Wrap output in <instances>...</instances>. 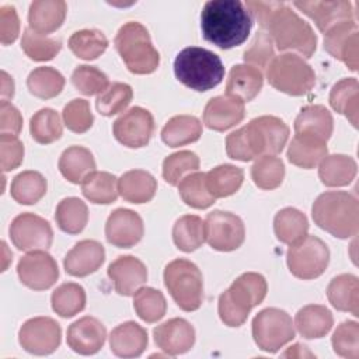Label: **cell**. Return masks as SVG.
<instances>
[{"label":"cell","mask_w":359,"mask_h":359,"mask_svg":"<svg viewBox=\"0 0 359 359\" xmlns=\"http://www.w3.org/2000/svg\"><path fill=\"white\" fill-rule=\"evenodd\" d=\"M72 83L84 95H100L109 86L108 77L104 72L87 65H81L74 69Z\"/></svg>","instance_id":"11a10c76"},{"label":"cell","mask_w":359,"mask_h":359,"mask_svg":"<svg viewBox=\"0 0 359 359\" xmlns=\"http://www.w3.org/2000/svg\"><path fill=\"white\" fill-rule=\"evenodd\" d=\"M252 337L259 349L273 353L294 338L292 317L276 307L264 309L252 320Z\"/></svg>","instance_id":"30bf717a"},{"label":"cell","mask_w":359,"mask_h":359,"mask_svg":"<svg viewBox=\"0 0 359 359\" xmlns=\"http://www.w3.org/2000/svg\"><path fill=\"white\" fill-rule=\"evenodd\" d=\"M50 303L60 317H73L86 307V292L79 283H62L53 290Z\"/></svg>","instance_id":"ee69618b"},{"label":"cell","mask_w":359,"mask_h":359,"mask_svg":"<svg viewBox=\"0 0 359 359\" xmlns=\"http://www.w3.org/2000/svg\"><path fill=\"white\" fill-rule=\"evenodd\" d=\"M114 136L126 147H143L154 132V119L150 111L142 107H132L123 112L112 126Z\"/></svg>","instance_id":"2e32d148"},{"label":"cell","mask_w":359,"mask_h":359,"mask_svg":"<svg viewBox=\"0 0 359 359\" xmlns=\"http://www.w3.org/2000/svg\"><path fill=\"white\" fill-rule=\"evenodd\" d=\"M356 161L345 154L325 156L320 161L318 177L327 187H344L356 177Z\"/></svg>","instance_id":"e575fe53"},{"label":"cell","mask_w":359,"mask_h":359,"mask_svg":"<svg viewBox=\"0 0 359 359\" xmlns=\"http://www.w3.org/2000/svg\"><path fill=\"white\" fill-rule=\"evenodd\" d=\"M334 318L331 311L321 304H307L294 317V325L303 338H321L332 328Z\"/></svg>","instance_id":"f546056e"},{"label":"cell","mask_w":359,"mask_h":359,"mask_svg":"<svg viewBox=\"0 0 359 359\" xmlns=\"http://www.w3.org/2000/svg\"><path fill=\"white\" fill-rule=\"evenodd\" d=\"M147 331L135 321L115 327L109 335L111 351L121 358L140 356L147 346Z\"/></svg>","instance_id":"d4e9b609"},{"label":"cell","mask_w":359,"mask_h":359,"mask_svg":"<svg viewBox=\"0 0 359 359\" xmlns=\"http://www.w3.org/2000/svg\"><path fill=\"white\" fill-rule=\"evenodd\" d=\"M115 48L128 70L135 74H149L158 67L160 55L151 43L149 31L137 21H129L119 28Z\"/></svg>","instance_id":"52a82bcc"},{"label":"cell","mask_w":359,"mask_h":359,"mask_svg":"<svg viewBox=\"0 0 359 359\" xmlns=\"http://www.w3.org/2000/svg\"><path fill=\"white\" fill-rule=\"evenodd\" d=\"M10 238L21 251L48 250L52 245L53 230L48 220L34 213H21L10 224Z\"/></svg>","instance_id":"4fadbf2b"},{"label":"cell","mask_w":359,"mask_h":359,"mask_svg":"<svg viewBox=\"0 0 359 359\" xmlns=\"http://www.w3.org/2000/svg\"><path fill=\"white\" fill-rule=\"evenodd\" d=\"M48 182L38 171H22L13 178L10 194L21 205H34L46 194Z\"/></svg>","instance_id":"f35d334b"},{"label":"cell","mask_w":359,"mask_h":359,"mask_svg":"<svg viewBox=\"0 0 359 359\" xmlns=\"http://www.w3.org/2000/svg\"><path fill=\"white\" fill-rule=\"evenodd\" d=\"M21 48L29 59L45 62L52 60L60 52L62 43L57 39L48 38L46 35H41L31 28H25L22 32Z\"/></svg>","instance_id":"f907efd6"},{"label":"cell","mask_w":359,"mask_h":359,"mask_svg":"<svg viewBox=\"0 0 359 359\" xmlns=\"http://www.w3.org/2000/svg\"><path fill=\"white\" fill-rule=\"evenodd\" d=\"M157 191L156 178L144 170L126 171L118 180L119 195L130 203H146Z\"/></svg>","instance_id":"f1b7e54d"},{"label":"cell","mask_w":359,"mask_h":359,"mask_svg":"<svg viewBox=\"0 0 359 359\" xmlns=\"http://www.w3.org/2000/svg\"><path fill=\"white\" fill-rule=\"evenodd\" d=\"M261 28L271 36L279 50H294L304 57H310L317 48V36L311 25L285 3H276Z\"/></svg>","instance_id":"3957f363"},{"label":"cell","mask_w":359,"mask_h":359,"mask_svg":"<svg viewBox=\"0 0 359 359\" xmlns=\"http://www.w3.org/2000/svg\"><path fill=\"white\" fill-rule=\"evenodd\" d=\"M133 307L143 321L156 323L164 317L167 311V302L160 290L153 287H140L133 294Z\"/></svg>","instance_id":"7dc6e473"},{"label":"cell","mask_w":359,"mask_h":359,"mask_svg":"<svg viewBox=\"0 0 359 359\" xmlns=\"http://www.w3.org/2000/svg\"><path fill=\"white\" fill-rule=\"evenodd\" d=\"M133 97L132 87L125 83H112L102 91L97 100V111L104 116H112L119 112H123L130 104Z\"/></svg>","instance_id":"816d5d0a"},{"label":"cell","mask_w":359,"mask_h":359,"mask_svg":"<svg viewBox=\"0 0 359 359\" xmlns=\"http://www.w3.org/2000/svg\"><path fill=\"white\" fill-rule=\"evenodd\" d=\"M178 192L182 201L195 209H206L215 203V198L206 188L203 172H191L178 184Z\"/></svg>","instance_id":"681fc988"},{"label":"cell","mask_w":359,"mask_h":359,"mask_svg":"<svg viewBox=\"0 0 359 359\" xmlns=\"http://www.w3.org/2000/svg\"><path fill=\"white\" fill-rule=\"evenodd\" d=\"M327 297L337 310L349 311L355 317L359 316V280L355 275L335 276L327 287Z\"/></svg>","instance_id":"4dcf8cb0"},{"label":"cell","mask_w":359,"mask_h":359,"mask_svg":"<svg viewBox=\"0 0 359 359\" xmlns=\"http://www.w3.org/2000/svg\"><path fill=\"white\" fill-rule=\"evenodd\" d=\"M327 153V142L306 135H294L287 147L289 161L304 170L314 168Z\"/></svg>","instance_id":"1f68e13d"},{"label":"cell","mask_w":359,"mask_h":359,"mask_svg":"<svg viewBox=\"0 0 359 359\" xmlns=\"http://www.w3.org/2000/svg\"><path fill=\"white\" fill-rule=\"evenodd\" d=\"M55 219L62 231L69 234H79L83 231L88 222L87 205L76 196L65 198L56 208Z\"/></svg>","instance_id":"60d3db41"},{"label":"cell","mask_w":359,"mask_h":359,"mask_svg":"<svg viewBox=\"0 0 359 359\" xmlns=\"http://www.w3.org/2000/svg\"><path fill=\"white\" fill-rule=\"evenodd\" d=\"M244 118V101L233 95H217L208 101L203 109V123L223 132L240 123Z\"/></svg>","instance_id":"603a6c76"},{"label":"cell","mask_w":359,"mask_h":359,"mask_svg":"<svg viewBox=\"0 0 359 359\" xmlns=\"http://www.w3.org/2000/svg\"><path fill=\"white\" fill-rule=\"evenodd\" d=\"M285 177V165L279 157L261 156L251 167V178L261 189L278 188Z\"/></svg>","instance_id":"c3c4849f"},{"label":"cell","mask_w":359,"mask_h":359,"mask_svg":"<svg viewBox=\"0 0 359 359\" xmlns=\"http://www.w3.org/2000/svg\"><path fill=\"white\" fill-rule=\"evenodd\" d=\"M243 180V170L231 164L217 165L205 174L206 188L215 199L236 194L240 189Z\"/></svg>","instance_id":"74e56055"},{"label":"cell","mask_w":359,"mask_h":359,"mask_svg":"<svg viewBox=\"0 0 359 359\" xmlns=\"http://www.w3.org/2000/svg\"><path fill=\"white\" fill-rule=\"evenodd\" d=\"M205 223V241L217 251L237 250L245 238V229L243 220L230 212L213 210Z\"/></svg>","instance_id":"7c38bea8"},{"label":"cell","mask_w":359,"mask_h":359,"mask_svg":"<svg viewBox=\"0 0 359 359\" xmlns=\"http://www.w3.org/2000/svg\"><path fill=\"white\" fill-rule=\"evenodd\" d=\"M262 72L250 65H236L229 73L226 83L227 95L240 98L241 101L254 100L262 88Z\"/></svg>","instance_id":"4316f807"},{"label":"cell","mask_w":359,"mask_h":359,"mask_svg":"<svg viewBox=\"0 0 359 359\" xmlns=\"http://www.w3.org/2000/svg\"><path fill=\"white\" fill-rule=\"evenodd\" d=\"M293 4L300 11H303L307 17H310L316 22L317 28L324 34L338 24L346 22V21H355L352 3L346 0L294 1Z\"/></svg>","instance_id":"d6986e66"},{"label":"cell","mask_w":359,"mask_h":359,"mask_svg":"<svg viewBox=\"0 0 359 359\" xmlns=\"http://www.w3.org/2000/svg\"><path fill=\"white\" fill-rule=\"evenodd\" d=\"M164 285L171 297L184 311H195L203 302V279L199 268L184 258L167 264Z\"/></svg>","instance_id":"ba28073f"},{"label":"cell","mask_w":359,"mask_h":359,"mask_svg":"<svg viewBox=\"0 0 359 359\" xmlns=\"http://www.w3.org/2000/svg\"><path fill=\"white\" fill-rule=\"evenodd\" d=\"M108 276L115 290L122 296H132L147 280L146 265L133 255L118 257L108 266Z\"/></svg>","instance_id":"7402d4cb"},{"label":"cell","mask_w":359,"mask_h":359,"mask_svg":"<svg viewBox=\"0 0 359 359\" xmlns=\"http://www.w3.org/2000/svg\"><path fill=\"white\" fill-rule=\"evenodd\" d=\"M330 105L334 111L348 118L358 128L359 115V83L355 77L342 79L335 83L330 93Z\"/></svg>","instance_id":"d6a6232c"},{"label":"cell","mask_w":359,"mask_h":359,"mask_svg":"<svg viewBox=\"0 0 359 359\" xmlns=\"http://www.w3.org/2000/svg\"><path fill=\"white\" fill-rule=\"evenodd\" d=\"M330 261V250L327 244L316 237L306 236L294 244H290L286 262L292 275L299 279H316L324 273Z\"/></svg>","instance_id":"8fae6325"},{"label":"cell","mask_w":359,"mask_h":359,"mask_svg":"<svg viewBox=\"0 0 359 359\" xmlns=\"http://www.w3.org/2000/svg\"><path fill=\"white\" fill-rule=\"evenodd\" d=\"M105 338L104 324L91 316L76 320L67 328V345L80 355L97 353L104 346Z\"/></svg>","instance_id":"44dd1931"},{"label":"cell","mask_w":359,"mask_h":359,"mask_svg":"<svg viewBox=\"0 0 359 359\" xmlns=\"http://www.w3.org/2000/svg\"><path fill=\"white\" fill-rule=\"evenodd\" d=\"M172 240L184 252L195 251L205 241V223L199 216H181L172 227Z\"/></svg>","instance_id":"b9f144b4"},{"label":"cell","mask_w":359,"mask_h":359,"mask_svg":"<svg viewBox=\"0 0 359 359\" xmlns=\"http://www.w3.org/2000/svg\"><path fill=\"white\" fill-rule=\"evenodd\" d=\"M273 42L265 31L255 34L250 48L244 52V62L250 66L265 69L273 59Z\"/></svg>","instance_id":"6f0895ef"},{"label":"cell","mask_w":359,"mask_h":359,"mask_svg":"<svg viewBox=\"0 0 359 359\" xmlns=\"http://www.w3.org/2000/svg\"><path fill=\"white\" fill-rule=\"evenodd\" d=\"M199 168V157L189 150L170 154L163 161V178L170 185H178L184 177Z\"/></svg>","instance_id":"f5cc1de1"},{"label":"cell","mask_w":359,"mask_h":359,"mask_svg":"<svg viewBox=\"0 0 359 359\" xmlns=\"http://www.w3.org/2000/svg\"><path fill=\"white\" fill-rule=\"evenodd\" d=\"M60 325L50 317L27 320L18 331L20 345L34 355H49L60 345Z\"/></svg>","instance_id":"5bb4252c"},{"label":"cell","mask_w":359,"mask_h":359,"mask_svg":"<svg viewBox=\"0 0 359 359\" xmlns=\"http://www.w3.org/2000/svg\"><path fill=\"white\" fill-rule=\"evenodd\" d=\"M65 86V77L62 73L49 66H39L34 69L27 79V87L29 93L38 98L49 100L60 94Z\"/></svg>","instance_id":"7bdbcfd3"},{"label":"cell","mask_w":359,"mask_h":359,"mask_svg":"<svg viewBox=\"0 0 359 359\" xmlns=\"http://www.w3.org/2000/svg\"><path fill=\"white\" fill-rule=\"evenodd\" d=\"M174 73L191 90L208 91L222 83L224 66L215 52L201 46H188L175 56Z\"/></svg>","instance_id":"8992f818"},{"label":"cell","mask_w":359,"mask_h":359,"mask_svg":"<svg viewBox=\"0 0 359 359\" xmlns=\"http://www.w3.org/2000/svg\"><path fill=\"white\" fill-rule=\"evenodd\" d=\"M1 98L3 100H8V98H13V95H14V81H13V77L7 73V72H4V70H1Z\"/></svg>","instance_id":"6125c7cd"},{"label":"cell","mask_w":359,"mask_h":359,"mask_svg":"<svg viewBox=\"0 0 359 359\" xmlns=\"http://www.w3.org/2000/svg\"><path fill=\"white\" fill-rule=\"evenodd\" d=\"M105 259V250L95 240L79 241L65 257V271L76 278L87 276L95 272Z\"/></svg>","instance_id":"cb8c5ba5"},{"label":"cell","mask_w":359,"mask_h":359,"mask_svg":"<svg viewBox=\"0 0 359 359\" xmlns=\"http://www.w3.org/2000/svg\"><path fill=\"white\" fill-rule=\"evenodd\" d=\"M17 273L20 280L34 290L49 289L59 278L57 264L46 250L28 251L18 261Z\"/></svg>","instance_id":"9a60e30c"},{"label":"cell","mask_w":359,"mask_h":359,"mask_svg":"<svg viewBox=\"0 0 359 359\" xmlns=\"http://www.w3.org/2000/svg\"><path fill=\"white\" fill-rule=\"evenodd\" d=\"M62 116L66 128L74 133L87 132L94 122L90 104L83 98H74L67 102L63 108Z\"/></svg>","instance_id":"9f6ffc18"},{"label":"cell","mask_w":359,"mask_h":359,"mask_svg":"<svg viewBox=\"0 0 359 359\" xmlns=\"http://www.w3.org/2000/svg\"><path fill=\"white\" fill-rule=\"evenodd\" d=\"M266 280L257 272L240 275L231 286L219 296V317L229 327H240L252 307L262 303L266 296Z\"/></svg>","instance_id":"5b68a950"},{"label":"cell","mask_w":359,"mask_h":359,"mask_svg":"<svg viewBox=\"0 0 359 359\" xmlns=\"http://www.w3.org/2000/svg\"><path fill=\"white\" fill-rule=\"evenodd\" d=\"M20 34V20L14 6L0 7V41L3 45L13 43Z\"/></svg>","instance_id":"91938a15"},{"label":"cell","mask_w":359,"mask_h":359,"mask_svg":"<svg viewBox=\"0 0 359 359\" xmlns=\"http://www.w3.org/2000/svg\"><path fill=\"white\" fill-rule=\"evenodd\" d=\"M59 170L69 182L81 184L88 174L95 171V160L88 149L70 146L59 158Z\"/></svg>","instance_id":"836d02e7"},{"label":"cell","mask_w":359,"mask_h":359,"mask_svg":"<svg viewBox=\"0 0 359 359\" xmlns=\"http://www.w3.org/2000/svg\"><path fill=\"white\" fill-rule=\"evenodd\" d=\"M334 352L348 359L359 358V324L356 321L341 323L331 338Z\"/></svg>","instance_id":"db71d44e"},{"label":"cell","mask_w":359,"mask_h":359,"mask_svg":"<svg viewBox=\"0 0 359 359\" xmlns=\"http://www.w3.org/2000/svg\"><path fill=\"white\" fill-rule=\"evenodd\" d=\"M67 4L63 0H35L29 6V28L41 35L56 31L65 21Z\"/></svg>","instance_id":"484cf974"},{"label":"cell","mask_w":359,"mask_h":359,"mask_svg":"<svg viewBox=\"0 0 359 359\" xmlns=\"http://www.w3.org/2000/svg\"><path fill=\"white\" fill-rule=\"evenodd\" d=\"M24 158V146L15 135L1 133L0 135V160L1 170L11 171L17 168Z\"/></svg>","instance_id":"680465c9"},{"label":"cell","mask_w":359,"mask_h":359,"mask_svg":"<svg viewBox=\"0 0 359 359\" xmlns=\"http://www.w3.org/2000/svg\"><path fill=\"white\" fill-rule=\"evenodd\" d=\"M108 46L107 36L98 29H80L69 38L70 50L83 60H94L101 56Z\"/></svg>","instance_id":"f6af8a7d"},{"label":"cell","mask_w":359,"mask_h":359,"mask_svg":"<svg viewBox=\"0 0 359 359\" xmlns=\"http://www.w3.org/2000/svg\"><path fill=\"white\" fill-rule=\"evenodd\" d=\"M334 121L331 112L323 105H307L302 108L296 121V135H306L327 142L331 137Z\"/></svg>","instance_id":"83f0119b"},{"label":"cell","mask_w":359,"mask_h":359,"mask_svg":"<svg viewBox=\"0 0 359 359\" xmlns=\"http://www.w3.org/2000/svg\"><path fill=\"white\" fill-rule=\"evenodd\" d=\"M266 79L278 91L294 97L310 93L316 84V73L311 66L292 53L273 56L266 67Z\"/></svg>","instance_id":"9c48e42d"},{"label":"cell","mask_w":359,"mask_h":359,"mask_svg":"<svg viewBox=\"0 0 359 359\" xmlns=\"http://www.w3.org/2000/svg\"><path fill=\"white\" fill-rule=\"evenodd\" d=\"M202 135V123L192 115H177L161 129V139L170 147H180L196 142Z\"/></svg>","instance_id":"d590c367"},{"label":"cell","mask_w":359,"mask_h":359,"mask_svg":"<svg viewBox=\"0 0 359 359\" xmlns=\"http://www.w3.org/2000/svg\"><path fill=\"white\" fill-rule=\"evenodd\" d=\"M143 220L130 209H115L105 223V237L118 248H129L143 237Z\"/></svg>","instance_id":"ac0fdd59"},{"label":"cell","mask_w":359,"mask_h":359,"mask_svg":"<svg viewBox=\"0 0 359 359\" xmlns=\"http://www.w3.org/2000/svg\"><path fill=\"white\" fill-rule=\"evenodd\" d=\"M324 35V49L356 72L359 65V29L356 21L338 24Z\"/></svg>","instance_id":"e0dca14e"},{"label":"cell","mask_w":359,"mask_h":359,"mask_svg":"<svg viewBox=\"0 0 359 359\" xmlns=\"http://www.w3.org/2000/svg\"><path fill=\"white\" fill-rule=\"evenodd\" d=\"M29 132L32 139L41 144L53 143L63 133L59 114L52 108L39 109L29 121Z\"/></svg>","instance_id":"bcb514c9"},{"label":"cell","mask_w":359,"mask_h":359,"mask_svg":"<svg viewBox=\"0 0 359 359\" xmlns=\"http://www.w3.org/2000/svg\"><path fill=\"white\" fill-rule=\"evenodd\" d=\"M156 345L170 356L188 352L195 342V330L184 318H171L153 330Z\"/></svg>","instance_id":"ffe728a7"},{"label":"cell","mask_w":359,"mask_h":359,"mask_svg":"<svg viewBox=\"0 0 359 359\" xmlns=\"http://www.w3.org/2000/svg\"><path fill=\"white\" fill-rule=\"evenodd\" d=\"M22 128V116L20 111L8 101L0 102V130L1 133L18 135Z\"/></svg>","instance_id":"94428289"},{"label":"cell","mask_w":359,"mask_h":359,"mask_svg":"<svg viewBox=\"0 0 359 359\" xmlns=\"http://www.w3.org/2000/svg\"><path fill=\"white\" fill-rule=\"evenodd\" d=\"M289 137V126L278 116L254 118L226 139V153L230 158L250 161L261 156H275L282 151Z\"/></svg>","instance_id":"6da1fadb"},{"label":"cell","mask_w":359,"mask_h":359,"mask_svg":"<svg viewBox=\"0 0 359 359\" xmlns=\"http://www.w3.org/2000/svg\"><path fill=\"white\" fill-rule=\"evenodd\" d=\"M83 195L93 203L108 205L118 198V180L105 171H93L81 182Z\"/></svg>","instance_id":"ab89813d"},{"label":"cell","mask_w":359,"mask_h":359,"mask_svg":"<svg viewBox=\"0 0 359 359\" xmlns=\"http://www.w3.org/2000/svg\"><path fill=\"white\" fill-rule=\"evenodd\" d=\"M275 236L280 243L294 244L307 236L309 222L304 213L294 208H285L275 215Z\"/></svg>","instance_id":"8d00e7d4"},{"label":"cell","mask_w":359,"mask_h":359,"mask_svg":"<svg viewBox=\"0 0 359 359\" xmlns=\"http://www.w3.org/2000/svg\"><path fill=\"white\" fill-rule=\"evenodd\" d=\"M252 28V15L238 0H209L201 13L203 38L220 49L241 45Z\"/></svg>","instance_id":"7a4b0ae2"},{"label":"cell","mask_w":359,"mask_h":359,"mask_svg":"<svg viewBox=\"0 0 359 359\" xmlns=\"http://www.w3.org/2000/svg\"><path fill=\"white\" fill-rule=\"evenodd\" d=\"M314 223L338 238L356 236L359 230L358 199L344 191H330L317 196L311 208Z\"/></svg>","instance_id":"277c9868"}]
</instances>
